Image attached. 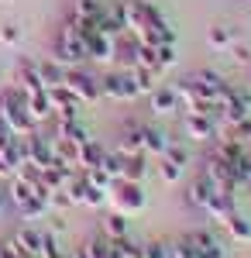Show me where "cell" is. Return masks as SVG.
Listing matches in <instances>:
<instances>
[{
	"mask_svg": "<svg viewBox=\"0 0 251 258\" xmlns=\"http://www.w3.org/2000/svg\"><path fill=\"white\" fill-rule=\"evenodd\" d=\"M107 244H110L114 258H141V244L131 238H117V241H107Z\"/></svg>",
	"mask_w": 251,
	"mask_h": 258,
	"instance_id": "cell-24",
	"label": "cell"
},
{
	"mask_svg": "<svg viewBox=\"0 0 251 258\" xmlns=\"http://www.w3.org/2000/svg\"><path fill=\"white\" fill-rule=\"evenodd\" d=\"M220 227L227 231V238H231L234 244H248L251 241V220L244 217V214H237V210H231L227 217L220 220Z\"/></svg>",
	"mask_w": 251,
	"mask_h": 258,
	"instance_id": "cell-11",
	"label": "cell"
},
{
	"mask_svg": "<svg viewBox=\"0 0 251 258\" xmlns=\"http://www.w3.org/2000/svg\"><path fill=\"white\" fill-rule=\"evenodd\" d=\"M35 66H38V76H41V83H45V86H58V83H62V76H66V69H62L52 55H48V59H41V62H35Z\"/></svg>",
	"mask_w": 251,
	"mask_h": 258,
	"instance_id": "cell-20",
	"label": "cell"
},
{
	"mask_svg": "<svg viewBox=\"0 0 251 258\" xmlns=\"http://www.w3.org/2000/svg\"><path fill=\"white\" fill-rule=\"evenodd\" d=\"M100 93L110 97V100H120V103L138 100V86L131 80V69H114V73L100 76Z\"/></svg>",
	"mask_w": 251,
	"mask_h": 258,
	"instance_id": "cell-5",
	"label": "cell"
},
{
	"mask_svg": "<svg viewBox=\"0 0 251 258\" xmlns=\"http://www.w3.org/2000/svg\"><path fill=\"white\" fill-rule=\"evenodd\" d=\"M175 62H179L175 45H158V66H162V73H165V69H172Z\"/></svg>",
	"mask_w": 251,
	"mask_h": 258,
	"instance_id": "cell-29",
	"label": "cell"
},
{
	"mask_svg": "<svg viewBox=\"0 0 251 258\" xmlns=\"http://www.w3.org/2000/svg\"><path fill=\"white\" fill-rule=\"evenodd\" d=\"M141 258H169V244L165 241H145L141 244Z\"/></svg>",
	"mask_w": 251,
	"mask_h": 258,
	"instance_id": "cell-26",
	"label": "cell"
},
{
	"mask_svg": "<svg viewBox=\"0 0 251 258\" xmlns=\"http://www.w3.org/2000/svg\"><path fill=\"white\" fill-rule=\"evenodd\" d=\"M38 258H66L62 251H58V241L52 238V234H45V241H41V255Z\"/></svg>",
	"mask_w": 251,
	"mask_h": 258,
	"instance_id": "cell-31",
	"label": "cell"
},
{
	"mask_svg": "<svg viewBox=\"0 0 251 258\" xmlns=\"http://www.w3.org/2000/svg\"><path fill=\"white\" fill-rule=\"evenodd\" d=\"M103 155H107V148H103L97 138H86L79 145V169H83V172L100 169V165H103Z\"/></svg>",
	"mask_w": 251,
	"mask_h": 258,
	"instance_id": "cell-13",
	"label": "cell"
},
{
	"mask_svg": "<svg viewBox=\"0 0 251 258\" xmlns=\"http://www.w3.org/2000/svg\"><path fill=\"white\" fill-rule=\"evenodd\" d=\"M162 14H158V7L148 4V0H124V24H128V31L131 35H141V31H148L152 24H162Z\"/></svg>",
	"mask_w": 251,
	"mask_h": 258,
	"instance_id": "cell-4",
	"label": "cell"
},
{
	"mask_svg": "<svg viewBox=\"0 0 251 258\" xmlns=\"http://www.w3.org/2000/svg\"><path fill=\"white\" fill-rule=\"evenodd\" d=\"M165 148H169V138L158 131V127H148L145 124V155H165Z\"/></svg>",
	"mask_w": 251,
	"mask_h": 258,
	"instance_id": "cell-21",
	"label": "cell"
},
{
	"mask_svg": "<svg viewBox=\"0 0 251 258\" xmlns=\"http://www.w3.org/2000/svg\"><path fill=\"white\" fill-rule=\"evenodd\" d=\"M14 241H18V248H21L28 258H38V255H41V241H45V234H41V231H35V227H21Z\"/></svg>",
	"mask_w": 251,
	"mask_h": 258,
	"instance_id": "cell-17",
	"label": "cell"
},
{
	"mask_svg": "<svg viewBox=\"0 0 251 258\" xmlns=\"http://www.w3.org/2000/svg\"><path fill=\"white\" fill-rule=\"evenodd\" d=\"M24 97H28V110H31L35 124L52 120V100H48V90H45V86H41V90H31V93H24Z\"/></svg>",
	"mask_w": 251,
	"mask_h": 258,
	"instance_id": "cell-14",
	"label": "cell"
},
{
	"mask_svg": "<svg viewBox=\"0 0 251 258\" xmlns=\"http://www.w3.org/2000/svg\"><path fill=\"white\" fill-rule=\"evenodd\" d=\"M0 41H4V45H18L21 41V28L18 24H7V28L0 31Z\"/></svg>",
	"mask_w": 251,
	"mask_h": 258,
	"instance_id": "cell-33",
	"label": "cell"
},
{
	"mask_svg": "<svg viewBox=\"0 0 251 258\" xmlns=\"http://www.w3.org/2000/svg\"><path fill=\"white\" fill-rule=\"evenodd\" d=\"M175 110H179V97H175V86H158L152 93V114L155 117H172Z\"/></svg>",
	"mask_w": 251,
	"mask_h": 258,
	"instance_id": "cell-12",
	"label": "cell"
},
{
	"mask_svg": "<svg viewBox=\"0 0 251 258\" xmlns=\"http://www.w3.org/2000/svg\"><path fill=\"white\" fill-rule=\"evenodd\" d=\"M62 86H66V90H69V93H73L79 103H97V100L103 97V93H100V76L86 73L83 66H76V69H66Z\"/></svg>",
	"mask_w": 251,
	"mask_h": 258,
	"instance_id": "cell-3",
	"label": "cell"
},
{
	"mask_svg": "<svg viewBox=\"0 0 251 258\" xmlns=\"http://www.w3.org/2000/svg\"><path fill=\"white\" fill-rule=\"evenodd\" d=\"M248 4H251V0H248Z\"/></svg>",
	"mask_w": 251,
	"mask_h": 258,
	"instance_id": "cell-38",
	"label": "cell"
},
{
	"mask_svg": "<svg viewBox=\"0 0 251 258\" xmlns=\"http://www.w3.org/2000/svg\"><path fill=\"white\" fill-rule=\"evenodd\" d=\"M169 258H196L193 244H190V238L182 234V238H175L172 244H169Z\"/></svg>",
	"mask_w": 251,
	"mask_h": 258,
	"instance_id": "cell-25",
	"label": "cell"
},
{
	"mask_svg": "<svg viewBox=\"0 0 251 258\" xmlns=\"http://www.w3.org/2000/svg\"><path fill=\"white\" fill-rule=\"evenodd\" d=\"M203 210H207V214H210V217L217 220V224H220V220L227 217L231 210H237V207H234V193H220V189H213Z\"/></svg>",
	"mask_w": 251,
	"mask_h": 258,
	"instance_id": "cell-15",
	"label": "cell"
},
{
	"mask_svg": "<svg viewBox=\"0 0 251 258\" xmlns=\"http://www.w3.org/2000/svg\"><path fill=\"white\" fill-rule=\"evenodd\" d=\"M11 86H18V90H24V93H31V90H41L45 83H41V76H38V66H35V62H28V59H21L18 66H14Z\"/></svg>",
	"mask_w": 251,
	"mask_h": 258,
	"instance_id": "cell-9",
	"label": "cell"
},
{
	"mask_svg": "<svg viewBox=\"0 0 251 258\" xmlns=\"http://www.w3.org/2000/svg\"><path fill=\"white\" fill-rule=\"evenodd\" d=\"M4 4H7V0H4Z\"/></svg>",
	"mask_w": 251,
	"mask_h": 258,
	"instance_id": "cell-37",
	"label": "cell"
},
{
	"mask_svg": "<svg viewBox=\"0 0 251 258\" xmlns=\"http://www.w3.org/2000/svg\"><path fill=\"white\" fill-rule=\"evenodd\" d=\"M158 76H162V73H155V69L131 66V80H135V86H138V97H152L155 90H158Z\"/></svg>",
	"mask_w": 251,
	"mask_h": 258,
	"instance_id": "cell-16",
	"label": "cell"
},
{
	"mask_svg": "<svg viewBox=\"0 0 251 258\" xmlns=\"http://www.w3.org/2000/svg\"><path fill=\"white\" fill-rule=\"evenodd\" d=\"M190 238V244H193L196 258H227V248L220 244V241L213 238L207 227H200V231H193V234H186Z\"/></svg>",
	"mask_w": 251,
	"mask_h": 258,
	"instance_id": "cell-7",
	"label": "cell"
},
{
	"mask_svg": "<svg viewBox=\"0 0 251 258\" xmlns=\"http://www.w3.org/2000/svg\"><path fill=\"white\" fill-rule=\"evenodd\" d=\"M0 120H4L18 138L31 135V131L38 127L35 117H31V110H28L24 90H18V86H4V90H0Z\"/></svg>",
	"mask_w": 251,
	"mask_h": 258,
	"instance_id": "cell-1",
	"label": "cell"
},
{
	"mask_svg": "<svg viewBox=\"0 0 251 258\" xmlns=\"http://www.w3.org/2000/svg\"><path fill=\"white\" fill-rule=\"evenodd\" d=\"M83 52H86V59L93 62H110L114 59V45L107 35H100L97 28L93 31H83Z\"/></svg>",
	"mask_w": 251,
	"mask_h": 258,
	"instance_id": "cell-6",
	"label": "cell"
},
{
	"mask_svg": "<svg viewBox=\"0 0 251 258\" xmlns=\"http://www.w3.org/2000/svg\"><path fill=\"white\" fill-rule=\"evenodd\" d=\"M207 41H210L213 52H227L234 45V31L227 28V24H213L210 31H207Z\"/></svg>",
	"mask_w": 251,
	"mask_h": 258,
	"instance_id": "cell-19",
	"label": "cell"
},
{
	"mask_svg": "<svg viewBox=\"0 0 251 258\" xmlns=\"http://www.w3.org/2000/svg\"><path fill=\"white\" fill-rule=\"evenodd\" d=\"M73 14H76L83 24H97L100 14H103V4H100V0H76Z\"/></svg>",
	"mask_w": 251,
	"mask_h": 258,
	"instance_id": "cell-22",
	"label": "cell"
},
{
	"mask_svg": "<svg viewBox=\"0 0 251 258\" xmlns=\"http://www.w3.org/2000/svg\"><path fill=\"white\" fill-rule=\"evenodd\" d=\"M97 31L100 35H107V38H114L120 31H128V24H124V4H114V7H103V14L97 21Z\"/></svg>",
	"mask_w": 251,
	"mask_h": 258,
	"instance_id": "cell-10",
	"label": "cell"
},
{
	"mask_svg": "<svg viewBox=\"0 0 251 258\" xmlns=\"http://www.w3.org/2000/svg\"><path fill=\"white\" fill-rule=\"evenodd\" d=\"M182 127H186V138L190 141H213L217 138V120L207 117V114H186Z\"/></svg>",
	"mask_w": 251,
	"mask_h": 258,
	"instance_id": "cell-8",
	"label": "cell"
},
{
	"mask_svg": "<svg viewBox=\"0 0 251 258\" xmlns=\"http://www.w3.org/2000/svg\"><path fill=\"white\" fill-rule=\"evenodd\" d=\"M0 258H11V251H7V244H0Z\"/></svg>",
	"mask_w": 251,
	"mask_h": 258,
	"instance_id": "cell-35",
	"label": "cell"
},
{
	"mask_svg": "<svg viewBox=\"0 0 251 258\" xmlns=\"http://www.w3.org/2000/svg\"><path fill=\"white\" fill-rule=\"evenodd\" d=\"M248 76H251V62H248Z\"/></svg>",
	"mask_w": 251,
	"mask_h": 258,
	"instance_id": "cell-36",
	"label": "cell"
},
{
	"mask_svg": "<svg viewBox=\"0 0 251 258\" xmlns=\"http://www.w3.org/2000/svg\"><path fill=\"white\" fill-rule=\"evenodd\" d=\"M86 179H90L97 189H110V182H114V176H110L103 165H100V169H90V172H86Z\"/></svg>",
	"mask_w": 251,
	"mask_h": 258,
	"instance_id": "cell-28",
	"label": "cell"
},
{
	"mask_svg": "<svg viewBox=\"0 0 251 258\" xmlns=\"http://www.w3.org/2000/svg\"><path fill=\"white\" fill-rule=\"evenodd\" d=\"M145 189H141V182H131V179H114L110 182V189H107V210H114L120 217H135L145 210Z\"/></svg>",
	"mask_w": 251,
	"mask_h": 258,
	"instance_id": "cell-2",
	"label": "cell"
},
{
	"mask_svg": "<svg viewBox=\"0 0 251 258\" xmlns=\"http://www.w3.org/2000/svg\"><path fill=\"white\" fill-rule=\"evenodd\" d=\"M158 176L165 179V182H179V179H182V165H175V162L162 159V162H158Z\"/></svg>",
	"mask_w": 251,
	"mask_h": 258,
	"instance_id": "cell-27",
	"label": "cell"
},
{
	"mask_svg": "<svg viewBox=\"0 0 251 258\" xmlns=\"http://www.w3.org/2000/svg\"><path fill=\"white\" fill-rule=\"evenodd\" d=\"M4 207H7V193L0 189V214H4Z\"/></svg>",
	"mask_w": 251,
	"mask_h": 258,
	"instance_id": "cell-34",
	"label": "cell"
},
{
	"mask_svg": "<svg viewBox=\"0 0 251 258\" xmlns=\"http://www.w3.org/2000/svg\"><path fill=\"white\" fill-rule=\"evenodd\" d=\"M100 231L107 241H117V238H128V217H120L114 210H107V217L100 220Z\"/></svg>",
	"mask_w": 251,
	"mask_h": 258,
	"instance_id": "cell-18",
	"label": "cell"
},
{
	"mask_svg": "<svg viewBox=\"0 0 251 258\" xmlns=\"http://www.w3.org/2000/svg\"><path fill=\"white\" fill-rule=\"evenodd\" d=\"M210 193H213V186H210L203 176H196L193 182H190V193H186V200H190V203H196V207L203 210V207H207V200H210Z\"/></svg>",
	"mask_w": 251,
	"mask_h": 258,
	"instance_id": "cell-23",
	"label": "cell"
},
{
	"mask_svg": "<svg viewBox=\"0 0 251 258\" xmlns=\"http://www.w3.org/2000/svg\"><path fill=\"white\" fill-rule=\"evenodd\" d=\"M227 52H231L234 62H241V66H248V62H251V48H248V45H241V41H234Z\"/></svg>",
	"mask_w": 251,
	"mask_h": 258,
	"instance_id": "cell-32",
	"label": "cell"
},
{
	"mask_svg": "<svg viewBox=\"0 0 251 258\" xmlns=\"http://www.w3.org/2000/svg\"><path fill=\"white\" fill-rule=\"evenodd\" d=\"M162 159L175 162V165H186V162H190V152H186L182 145H175V141H169V148H165V155H162Z\"/></svg>",
	"mask_w": 251,
	"mask_h": 258,
	"instance_id": "cell-30",
	"label": "cell"
}]
</instances>
